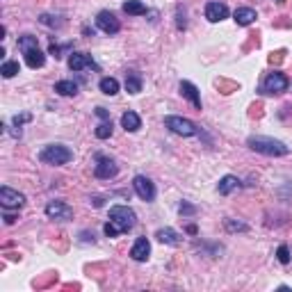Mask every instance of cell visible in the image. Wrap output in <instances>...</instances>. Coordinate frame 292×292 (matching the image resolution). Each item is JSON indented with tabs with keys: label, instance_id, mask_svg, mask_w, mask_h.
Returning <instances> with one entry per match:
<instances>
[{
	"label": "cell",
	"instance_id": "6da1fadb",
	"mask_svg": "<svg viewBox=\"0 0 292 292\" xmlns=\"http://www.w3.org/2000/svg\"><path fill=\"white\" fill-rule=\"evenodd\" d=\"M247 146L251 151H256V153L269 155V158H281V155L290 153V149H287L283 142H278V139H272V137H260V135H256V137H249L247 139Z\"/></svg>",
	"mask_w": 292,
	"mask_h": 292
},
{
	"label": "cell",
	"instance_id": "9c48e42d",
	"mask_svg": "<svg viewBox=\"0 0 292 292\" xmlns=\"http://www.w3.org/2000/svg\"><path fill=\"white\" fill-rule=\"evenodd\" d=\"M133 187H135V192H137V197L142 199V201H153L155 199V185L151 183L146 176H135Z\"/></svg>",
	"mask_w": 292,
	"mask_h": 292
},
{
	"label": "cell",
	"instance_id": "5b68a950",
	"mask_svg": "<svg viewBox=\"0 0 292 292\" xmlns=\"http://www.w3.org/2000/svg\"><path fill=\"white\" fill-rule=\"evenodd\" d=\"M287 78L283 73H278V71H274V73H269L267 78H265V82H262V91L265 94H281V91L287 89Z\"/></svg>",
	"mask_w": 292,
	"mask_h": 292
},
{
	"label": "cell",
	"instance_id": "ffe728a7",
	"mask_svg": "<svg viewBox=\"0 0 292 292\" xmlns=\"http://www.w3.org/2000/svg\"><path fill=\"white\" fill-rule=\"evenodd\" d=\"M55 91L62 96H75L78 94V84L73 80H60V82L55 84Z\"/></svg>",
	"mask_w": 292,
	"mask_h": 292
},
{
	"label": "cell",
	"instance_id": "ba28073f",
	"mask_svg": "<svg viewBox=\"0 0 292 292\" xmlns=\"http://www.w3.org/2000/svg\"><path fill=\"white\" fill-rule=\"evenodd\" d=\"M46 215H48L50 219L69 222V219L73 217V210H71V206H66L64 201H50L48 206H46Z\"/></svg>",
	"mask_w": 292,
	"mask_h": 292
},
{
	"label": "cell",
	"instance_id": "8fae6325",
	"mask_svg": "<svg viewBox=\"0 0 292 292\" xmlns=\"http://www.w3.org/2000/svg\"><path fill=\"white\" fill-rule=\"evenodd\" d=\"M117 164H114V160H110V158H103V155H99V164H96V169H94V173H96V178H114L117 176Z\"/></svg>",
	"mask_w": 292,
	"mask_h": 292
},
{
	"label": "cell",
	"instance_id": "4fadbf2b",
	"mask_svg": "<svg viewBox=\"0 0 292 292\" xmlns=\"http://www.w3.org/2000/svg\"><path fill=\"white\" fill-rule=\"evenodd\" d=\"M180 91H183V96L189 101V103L194 105V108H197V110H201V94H199V89H197V87H194L192 82L183 80V82H180Z\"/></svg>",
	"mask_w": 292,
	"mask_h": 292
},
{
	"label": "cell",
	"instance_id": "44dd1931",
	"mask_svg": "<svg viewBox=\"0 0 292 292\" xmlns=\"http://www.w3.org/2000/svg\"><path fill=\"white\" fill-rule=\"evenodd\" d=\"M124 12L126 14H133V16H142V14H146V5L139 3V0H126Z\"/></svg>",
	"mask_w": 292,
	"mask_h": 292
},
{
	"label": "cell",
	"instance_id": "e0dca14e",
	"mask_svg": "<svg viewBox=\"0 0 292 292\" xmlns=\"http://www.w3.org/2000/svg\"><path fill=\"white\" fill-rule=\"evenodd\" d=\"M121 126H124L128 133H137V130L142 128V119H139L137 112H124V117H121Z\"/></svg>",
	"mask_w": 292,
	"mask_h": 292
},
{
	"label": "cell",
	"instance_id": "1f68e13d",
	"mask_svg": "<svg viewBox=\"0 0 292 292\" xmlns=\"http://www.w3.org/2000/svg\"><path fill=\"white\" fill-rule=\"evenodd\" d=\"M23 121H30V114H21V117H14V124L21 126Z\"/></svg>",
	"mask_w": 292,
	"mask_h": 292
},
{
	"label": "cell",
	"instance_id": "d6986e66",
	"mask_svg": "<svg viewBox=\"0 0 292 292\" xmlns=\"http://www.w3.org/2000/svg\"><path fill=\"white\" fill-rule=\"evenodd\" d=\"M240 187V180L235 178V176H224L222 180H219V185H217V189H219V194H231L233 189H238Z\"/></svg>",
	"mask_w": 292,
	"mask_h": 292
},
{
	"label": "cell",
	"instance_id": "ac0fdd59",
	"mask_svg": "<svg viewBox=\"0 0 292 292\" xmlns=\"http://www.w3.org/2000/svg\"><path fill=\"white\" fill-rule=\"evenodd\" d=\"M155 238H158L162 244H178L180 242V240H178L180 235L173 231V228H160V231L155 233Z\"/></svg>",
	"mask_w": 292,
	"mask_h": 292
},
{
	"label": "cell",
	"instance_id": "3957f363",
	"mask_svg": "<svg viewBox=\"0 0 292 292\" xmlns=\"http://www.w3.org/2000/svg\"><path fill=\"white\" fill-rule=\"evenodd\" d=\"M164 126H167L171 133L183 135V137H194V135H199V126L194 124V121L185 119V117H176V114L167 117V119H164Z\"/></svg>",
	"mask_w": 292,
	"mask_h": 292
},
{
	"label": "cell",
	"instance_id": "7a4b0ae2",
	"mask_svg": "<svg viewBox=\"0 0 292 292\" xmlns=\"http://www.w3.org/2000/svg\"><path fill=\"white\" fill-rule=\"evenodd\" d=\"M39 160L44 164H55V167H60V164H66L73 160V151L62 146V144H48L44 146L39 153Z\"/></svg>",
	"mask_w": 292,
	"mask_h": 292
},
{
	"label": "cell",
	"instance_id": "f1b7e54d",
	"mask_svg": "<svg viewBox=\"0 0 292 292\" xmlns=\"http://www.w3.org/2000/svg\"><path fill=\"white\" fill-rule=\"evenodd\" d=\"M226 228L231 233H235V231H247V224H240V222H233V219H226Z\"/></svg>",
	"mask_w": 292,
	"mask_h": 292
},
{
	"label": "cell",
	"instance_id": "5bb4252c",
	"mask_svg": "<svg viewBox=\"0 0 292 292\" xmlns=\"http://www.w3.org/2000/svg\"><path fill=\"white\" fill-rule=\"evenodd\" d=\"M69 66L73 71H82V69H87V66H94V60H91V55H87V53H73L69 57Z\"/></svg>",
	"mask_w": 292,
	"mask_h": 292
},
{
	"label": "cell",
	"instance_id": "8992f818",
	"mask_svg": "<svg viewBox=\"0 0 292 292\" xmlns=\"http://www.w3.org/2000/svg\"><path fill=\"white\" fill-rule=\"evenodd\" d=\"M96 25H99V28L105 32V35H117V32L121 30L119 19H117V16H114L112 12H108V10L99 12V16H96Z\"/></svg>",
	"mask_w": 292,
	"mask_h": 292
},
{
	"label": "cell",
	"instance_id": "83f0119b",
	"mask_svg": "<svg viewBox=\"0 0 292 292\" xmlns=\"http://www.w3.org/2000/svg\"><path fill=\"white\" fill-rule=\"evenodd\" d=\"M103 231H105V235H108V238H117L119 233H124V231H121V228L117 226V224H114V222H108V224H105V228H103Z\"/></svg>",
	"mask_w": 292,
	"mask_h": 292
},
{
	"label": "cell",
	"instance_id": "4dcf8cb0",
	"mask_svg": "<svg viewBox=\"0 0 292 292\" xmlns=\"http://www.w3.org/2000/svg\"><path fill=\"white\" fill-rule=\"evenodd\" d=\"M96 114H99L101 119H105V121H110V114H108V110L105 108H96Z\"/></svg>",
	"mask_w": 292,
	"mask_h": 292
},
{
	"label": "cell",
	"instance_id": "7402d4cb",
	"mask_svg": "<svg viewBox=\"0 0 292 292\" xmlns=\"http://www.w3.org/2000/svg\"><path fill=\"white\" fill-rule=\"evenodd\" d=\"M99 87H101V91H103L105 96H114L117 91H119V82H117L114 78H103L99 82Z\"/></svg>",
	"mask_w": 292,
	"mask_h": 292
},
{
	"label": "cell",
	"instance_id": "d4e9b609",
	"mask_svg": "<svg viewBox=\"0 0 292 292\" xmlns=\"http://www.w3.org/2000/svg\"><path fill=\"white\" fill-rule=\"evenodd\" d=\"M126 89H128L130 94H139V91H142V80H139L137 75H128V78H126Z\"/></svg>",
	"mask_w": 292,
	"mask_h": 292
},
{
	"label": "cell",
	"instance_id": "9a60e30c",
	"mask_svg": "<svg viewBox=\"0 0 292 292\" xmlns=\"http://www.w3.org/2000/svg\"><path fill=\"white\" fill-rule=\"evenodd\" d=\"M23 55H25V64L30 66V69H41V66L46 64V55L41 53L39 48H32Z\"/></svg>",
	"mask_w": 292,
	"mask_h": 292
},
{
	"label": "cell",
	"instance_id": "f546056e",
	"mask_svg": "<svg viewBox=\"0 0 292 292\" xmlns=\"http://www.w3.org/2000/svg\"><path fill=\"white\" fill-rule=\"evenodd\" d=\"M178 210H180V215H194V213H197V208H194V206H189V203H180Z\"/></svg>",
	"mask_w": 292,
	"mask_h": 292
},
{
	"label": "cell",
	"instance_id": "603a6c76",
	"mask_svg": "<svg viewBox=\"0 0 292 292\" xmlns=\"http://www.w3.org/2000/svg\"><path fill=\"white\" fill-rule=\"evenodd\" d=\"M19 48L23 50V53H28V50H32V48H39V44H37V37H32V35L21 37V39H19Z\"/></svg>",
	"mask_w": 292,
	"mask_h": 292
},
{
	"label": "cell",
	"instance_id": "cb8c5ba5",
	"mask_svg": "<svg viewBox=\"0 0 292 292\" xmlns=\"http://www.w3.org/2000/svg\"><path fill=\"white\" fill-rule=\"evenodd\" d=\"M19 71H21L19 62H5V64L0 66V73H3V78H14Z\"/></svg>",
	"mask_w": 292,
	"mask_h": 292
},
{
	"label": "cell",
	"instance_id": "52a82bcc",
	"mask_svg": "<svg viewBox=\"0 0 292 292\" xmlns=\"http://www.w3.org/2000/svg\"><path fill=\"white\" fill-rule=\"evenodd\" d=\"M0 203H3V208L12 210V208H23L25 203V197L21 192H16V189L12 187H0Z\"/></svg>",
	"mask_w": 292,
	"mask_h": 292
},
{
	"label": "cell",
	"instance_id": "7c38bea8",
	"mask_svg": "<svg viewBox=\"0 0 292 292\" xmlns=\"http://www.w3.org/2000/svg\"><path fill=\"white\" fill-rule=\"evenodd\" d=\"M130 256H133V260L144 262L146 258L151 256V242L146 238H139L137 242L133 244V249H130Z\"/></svg>",
	"mask_w": 292,
	"mask_h": 292
},
{
	"label": "cell",
	"instance_id": "484cf974",
	"mask_svg": "<svg viewBox=\"0 0 292 292\" xmlns=\"http://www.w3.org/2000/svg\"><path fill=\"white\" fill-rule=\"evenodd\" d=\"M96 137L99 139H108L110 135H112V121H105V124H101V126H96Z\"/></svg>",
	"mask_w": 292,
	"mask_h": 292
},
{
	"label": "cell",
	"instance_id": "277c9868",
	"mask_svg": "<svg viewBox=\"0 0 292 292\" xmlns=\"http://www.w3.org/2000/svg\"><path fill=\"white\" fill-rule=\"evenodd\" d=\"M110 222H114L121 231L126 233L135 226L137 217H135V213L128 208V206H112V208H110Z\"/></svg>",
	"mask_w": 292,
	"mask_h": 292
},
{
	"label": "cell",
	"instance_id": "30bf717a",
	"mask_svg": "<svg viewBox=\"0 0 292 292\" xmlns=\"http://www.w3.org/2000/svg\"><path fill=\"white\" fill-rule=\"evenodd\" d=\"M228 7L226 3H217V0H210L208 5H206V19L210 21V23H219V21L228 19Z\"/></svg>",
	"mask_w": 292,
	"mask_h": 292
},
{
	"label": "cell",
	"instance_id": "4316f807",
	"mask_svg": "<svg viewBox=\"0 0 292 292\" xmlns=\"http://www.w3.org/2000/svg\"><path fill=\"white\" fill-rule=\"evenodd\" d=\"M276 258H278V262H281V265H287V262H290V249H287L285 244H281V247H278V251H276Z\"/></svg>",
	"mask_w": 292,
	"mask_h": 292
},
{
	"label": "cell",
	"instance_id": "2e32d148",
	"mask_svg": "<svg viewBox=\"0 0 292 292\" xmlns=\"http://www.w3.org/2000/svg\"><path fill=\"white\" fill-rule=\"evenodd\" d=\"M233 19H235L238 25H251L256 21V10H251V7H238Z\"/></svg>",
	"mask_w": 292,
	"mask_h": 292
}]
</instances>
